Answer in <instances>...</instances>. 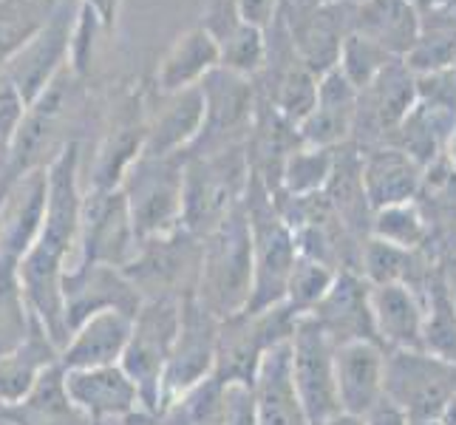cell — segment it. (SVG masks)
<instances>
[{
	"instance_id": "19",
	"label": "cell",
	"mask_w": 456,
	"mask_h": 425,
	"mask_svg": "<svg viewBox=\"0 0 456 425\" xmlns=\"http://www.w3.org/2000/svg\"><path fill=\"white\" fill-rule=\"evenodd\" d=\"M335 395L338 408L366 417L386 397V349L371 340L335 346Z\"/></svg>"
},
{
	"instance_id": "39",
	"label": "cell",
	"mask_w": 456,
	"mask_h": 425,
	"mask_svg": "<svg viewBox=\"0 0 456 425\" xmlns=\"http://www.w3.org/2000/svg\"><path fill=\"white\" fill-rule=\"evenodd\" d=\"M335 275H338L335 266L297 253V258L292 264V273L287 278L284 304L297 315V318H301V315H309L323 301V295L335 283Z\"/></svg>"
},
{
	"instance_id": "13",
	"label": "cell",
	"mask_w": 456,
	"mask_h": 425,
	"mask_svg": "<svg viewBox=\"0 0 456 425\" xmlns=\"http://www.w3.org/2000/svg\"><path fill=\"white\" fill-rule=\"evenodd\" d=\"M136 230L122 191H86L74 264L122 266L136 253ZM71 264V266H74Z\"/></svg>"
},
{
	"instance_id": "2",
	"label": "cell",
	"mask_w": 456,
	"mask_h": 425,
	"mask_svg": "<svg viewBox=\"0 0 456 425\" xmlns=\"http://www.w3.org/2000/svg\"><path fill=\"white\" fill-rule=\"evenodd\" d=\"M86 105V80L71 71V66H66L35 102L26 105V114L12 136L9 176L49 168L62 148L77 142L71 131L80 125Z\"/></svg>"
},
{
	"instance_id": "14",
	"label": "cell",
	"mask_w": 456,
	"mask_h": 425,
	"mask_svg": "<svg viewBox=\"0 0 456 425\" xmlns=\"http://www.w3.org/2000/svg\"><path fill=\"white\" fill-rule=\"evenodd\" d=\"M216 338L218 318L204 309L196 295L182 301L179 332L162 377V405L184 397L187 391L213 377L216 369Z\"/></svg>"
},
{
	"instance_id": "51",
	"label": "cell",
	"mask_w": 456,
	"mask_h": 425,
	"mask_svg": "<svg viewBox=\"0 0 456 425\" xmlns=\"http://www.w3.org/2000/svg\"><path fill=\"white\" fill-rule=\"evenodd\" d=\"M411 425H439V420H411Z\"/></svg>"
},
{
	"instance_id": "46",
	"label": "cell",
	"mask_w": 456,
	"mask_h": 425,
	"mask_svg": "<svg viewBox=\"0 0 456 425\" xmlns=\"http://www.w3.org/2000/svg\"><path fill=\"white\" fill-rule=\"evenodd\" d=\"M326 4H343V0H284V6L292 12H309V9H318Z\"/></svg>"
},
{
	"instance_id": "20",
	"label": "cell",
	"mask_w": 456,
	"mask_h": 425,
	"mask_svg": "<svg viewBox=\"0 0 456 425\" xmlns=\"http://www.w3.org/2000/svg\"><path fill=\"white\" fill-rule=\"evenodd\" d=\"M309 315L323 326L335 346L349 340L377 343L371 321V283L357 270H340L323 301Z\"/></svg>"
},
{
	"instance_id": "9",
	"label": "cell",
	"mask_w": 456,
	"mask_h": 425,
	"mask_svg": "<svg viewBox=\"0 0 456 425\" xmlns=\"http://www.w3.org/2000/svg\"><path fill=\"white\" fill-rule=\"evenodd\" d=\"M456 395V366L422 349L386 352V400L408 420H439Z\"/></svg>"
},
{
	"instance_id": "23",
	"label": "cell",
	"mask_w": 456,
	"mask_h": 425,
	"mask_svg": "<svg viewBox=\"0 0 456 425\" xmlns=\"http://www.w3.org/2000/svg\"><path fill=\"white\" fill-rule=\"evenodd\" d=\"M357 88L346 80L340 69L318 77V100L309 117L297 125V136L306 148H338L352 134L357 111Z\"/></svg>"
},
{
	"instance_id": "25",
	"label": "cell",
	"mask_w": 456,
	"mask_h": 425,
	"mask_svg": "<svg viewBox=\"0 0 456 425\" xmlns=\"http://www.w3.org/2000/svg\"><path fill=\"white\" fill-rule=\"evenodd\" d=\"M422 295L411 283H383L371 287V321L377 343L386 352L422 349Z\"/></svg>"
},
{
	"instance_id": "1",
	"label": "cell",
	"mask_w": 456,
	"mask_h": 425,
	"mask_svg": "<svg viewBox=\"0 0 456 425\" xmlns=\"http://www.w3.org/2000/svg\"><path fill=\"white\" fill-rule=\"evenodd\" d=\"M45 170H49V199H45L43 227L20 258L18 273L35 321L57 349H62L69 340L66 315H62V275L77 258L83 213L80 145L77 142L66 145Z\"/></svg>"
},
{
	"instance_id": "37",
	"label": "cell",
	"mask_w": 456,
	"mask_h": 425,
	"mask_svg": "<svg viewBox=\"0 0 456 425\" xmlns=\"http://www.w3.org/2000/svg\"><path fill=\"white\" fill-rule=\"evenodd\" d=\"M57 0H0V71L52 18Z\"/></svg>"
},
{
	"instance_id": "28",
	"label": "cell",
	"mask_w": 456,
	"mask_h": 425,
	"mask_svg": "<svg viewBox=\"0 0 456 425\" xmlns=\"http://www.w3.org/2000/svg\"><path fill=\"white\" fill-rule=\"evenodd\" d=\"M145 131H148V119L139 111V102L128 100L117 111L114 125L108 128L97 151V159L91 165L88 191H117L125 173H128V168L136 162V156L145 148Z\"/></svg>"
},
{
	"instance_id": "29",
	"label": "cell",
	"mask_w": 456,
	"mask_h": 425,
	"mask_svg": "<svg viewBox=\"0 0 456 425\" xmlns=\"http://www.w3.org/2000/svg\"><path fill=\"white\" fill-rule=\"evenodd\" d=\"M165 105L148 119L145 148L151 156H184L193 148L204 125V97L199 86L176 94H162Z\"/></svg>"
},
{
	"instance_id": "11",
	"label": "cell",
	"mask_w": 456,
	"mask_h": 425,
	"mask_svg": "<svg viewBox=\"0 0 456 425\" xmlns=\"http://www.w3.org/2000/svg\"><path fill=\"white\" fill-rule=\"evenodd\" d=\"M77 14H80L77 0H57L45 26L4 66V77L26 105L35 102L52 86L54 77L69 66Z\"/></svg>"
},
{
	"instance_id": "38",
	"label": "cell",
	"mask_w": 456,
	"mask_h": 425,
	"mask_svg": "<svg viewBox=\"0 0 456 425\" xmlns=\"http://www.w3.org/2000/svg\"><path fill=\"white\" fill-rule=\"evenodd\" d=\"M371 239L417 253L428 239V222L414 201L391 204V208L371 213Z\"/></svg>"
},
{
	"instance_id": "47",
	"label": "cell",
	"mask_w": 456,
	"mask_h": 425,
	"mask_svg": "<svg viewBox=\"0 0 456 425\" xmlns=\"http://www.w3.org/2000/svg\"><path fill=\"white\" fill-rule=\"evenodd\" d=\"M321 425H366V417H357L349 412H335L332 417H326Z\"/></svg>"
},
{
	"instance_id": "40",
	"label": "cell",
	"mask_w": 456,
	"mask_h": 425,
	"mask_svg": "<svg viewBox=\"0 0 456 425\" xmlns=\"http://www.w3.org/2000/svg\"><path fill=\"white\" fill-rule=\"evenodd\" d=\"M411 266H414V253H408V249L391 247L377 239H366V244L360 247V275H363L371 287L408 283Z\"/></svg>"
},
{
	"instance_id": "50",
	"label": "cell",
	"mask_w": 456,
	"mask_h": 425,
	"mask_svg": "<svg viewBox=\"0 0 456 425\" xmlns=\"http://www.w3.org/2000/svg\"><path fill=\"white\" fill-rule=\"evenodd\" d=\"M439 425H456V395H453L451 403L445 405V412L439 414Z\"/></svg>"
},
{
	"instance_id": "43",
	"label": "cell",
	"mask_w": 456,
	"mask_h": 425,
	"mask_svg": "<svg viewBox=\"0 0 456 425\" xmlns=\"http://www.w3.org/2000/svg\"><path fill=\"white\" fill-rule=\"evenodd\" d=\"M281 6H284V0H235V9H239L241 18L264 31L273 26Z\"/></svg>"
},
{
	"instance_id": "34",
	"label": "cell",
	"mask_w": 456,
	"mask_h": 425,
	"mask_svg": "<svg viewBox=\"0 0 456 425\" xmlns=\"http://www.w3.org/2000/svg\"><path fill=\"white\" fill-rule=\"evenodd\" d=\"M18 264V258L0 256V355L23 346L37 323L26 301Z\"/></svg>"
},
{
	"instance_id": "17",
	"label": "cell",
	"mask_w": 456,
	"mask_h": 425,
	"mask_svg": "<svg viewBox=\"0 0 456 425\" xmlns=\"http://www.w3.org/2000/svg\"><path fill=\"white\" fill-rule=\"evenodd\" d=\"M281 12L289 14V40L297 60L314 77H323L326 71L338 69L343 40L352 35V6L326 4L309 12H292L281 6Z\"/></svg>"
},
{
	"instance_id": "36",
	"label": "cell",
	"mask_w": 456,
	"mask_h": 425,
	"mask_svg": "<svg viewBox=\"0 0 456 425\" xmlns=\"http://www.w3.org/2000/svg\"><path fill=\"white\" fill-rule=\"evenodd\" d=\"M338 148H297L289 151L284 165H281V196H314L323 193L329 179L335 173Z\"/></svg>"
},
{
	"instance_id": "31",
	"label": "cell",
	"mask_w": 456,
	"mask_h": 425,
	"mask_svg": "<svg viewBox=\"0 0 456 425\" xmlns=\"http://www.w3.org/2000/svg\"><path fill=\"white\" fill-rule=\"evenodd\" d=\"M60 360V349L52 338L35 323L23 346L9 355H0V408H12L23 403L31 388L37 386L40 374Z\"/></svg>"
},
{
	"instance_id": "24",
	"label": "cell",
	"mask_w": 456,
	"mask_h": 425,
	"mask_svg": "<svg viewBox=\"0 0 456 425\" xmlns=\"http://www.w3.org/2000/svg\"><path fill=\"white\" fill-rule=\"evenodd\" d=\"M258 425H309L289 366V340L266 349L253 377Z\"/></svg>"
},
{
	"instance_id": "7",
	"label": "cell",
	"mask_w": 456,
	"mask_h": 425,
	"mask_svg": "<svg viewBox=\"0 0 456 425\" xmlns=\"http://www.w3.org/2000/svg\"><path fill=\"white\" fill-rule=\"evenodd\" d=\"M119 191L128 201L139 241L179 230L184 199V156L139 153L119 182Z\"/></svg>"
},
{
	"instance_id": "4",
	"label": "cell",
	"mask_w": 456,
	"mask_h": 425,
	"mask_svg": "<svg viewBox=\"0 0 456 425\" xmlns=\"http://www.w3.org/2000/svg\"><path fill=\"white\" fill-rule=\"evenodd\" d=\"M241 204L249 225V241H253V298L244 312H261L284 304L287 278L297 258V241L278 210L275 196L266 191L261 179L249 176Z\"/></svg>"
},
{
	"instance_id": "53",
	"label": "cell",
	"mask_w": 456,
	"mask_h": 425,
	"mask_svg": "<svg viewBox=\"0 0 456 425\" xmlns=\"http://www.w3.org/2000/svg\"><path fill=\"white\" fill-rule=\"evenodd\" d=\"M97 425H125V420H117V422H97Z\"/></svg>"
},
{
	"instance_id": "35",
	"label": "cell",
	"mask_w": 456,
	"mask_h": 425,
	"mask_svg": "<svg viewBox=\"0 0 456 425\" xmlns=\"http://www.w3.org/2000/svg\"><path fill=\"white\" fill-rule=\"evenodd\" d=\"M422 309H426V318H422V352L456 366V306L451 301L443 275L428 281Z\"/></svg>"
},
{
	"instance_id": "41",
	"label": "cell",
	"mask_w": 456,
	"mask_h": 425,
	"mask_svg": "<svg viewBox=\"0 0 456 425\" xmlns=\"http://www.w3.org/2000/svg\"><path fill=\"white\" fill-rule=\"evenodd\" d=\"M391 60H395V57H388L383 49H377L374 43H369L366 37H360L352 31V35L343 40V49H340V57H338V69L357 91H363L374 80V77L388 66Z\"/></svg>"
},
{
	"instance_id": "30",
	"label": "cell",
	"mask_w": 456,
	"mask_h": 425,
	"mask_svg": "<svg viewBox=\"0 0 456 425\" xmlns=\"http://www.w3.org/2000/svg\"><path fill=\"white\" fill-rule=\"evenodd\" d=\"M417 102V86L411 69L405 60H391L388 66L374 77V80L357 94L354 119L363 117L366 125H374V131H397L400 125L411 117Z\"/></svg>"
},
{
	"instance_id": "5",
	"label": "cell",
	"mask_w": 456,
	"mask_h": 425,
	"mask_svg": "<svg viewBox=\"0 0 456 425\" xmlns=\"http://www.w3.org/2000/svg\"><path fill=\"white\" fill-rule=\"evenodd\" d=\"M249 176H253V170L247 162V145L184 156L182 227L199 239L208 235L241 204Z\"/></svg>"
},
{
	"instance_id": "42",
	"label": "cell",
	"mask_w": 456,
	"mask_h": 425,
	"mask_svg": "<svg viewBox=\"0 0 456 425\" xmlns=\"http://www.w3.org/2000/svg\"><path fill=\"white\" fill-rule=\"evenodd\" d=\"M218 425H258L253 383L227 380L218 397Z\"/></svg>"
},
{
	"instance_id": "12",
	"label": "cell",
	"mask_w": 456,
	"mask_h": 425,
	"mask_svg": "<svg viewBox=\"0 0 456 425\" xmlns=\"http://www.w3.org/2000/svg\"><path fill=\"white\" fill-rule=\"evenodd\" d=\"M289 366L309 425H321L326 417L340 412L335 395V343L312 315H301L295 321L289 335Z\"/></svg>"
},
{
	"instance_id": "6",
	"label": "cell",
	"mask_w": 456,
	"mask_h": 425,
	"mask_svg": "<svg viewBox=\"0 0 456 425\" xmlns=\"http://www.w3.org/2000/svg\"><path fill=\"white\" fill-rule=\"evenodd\" d=\"M199 266L201 239L179 227L139 241L134 258L122 266V273L142 295V301H156V298L184 301L196 295Z\"/></svg>"
},
{
	"instance_id": "18",
	"label": "cell",
	"mask_w": 456,
	"mask_h": 425,
	"mask_svg": "<svg viewBox=\"0 0 456 425\" xmlns=\"http://www.w3.org/2000/svg\"><path fill=\"white\" fill-rule=\"evenodd\" d=\"M49 199V170H28L12 176L0 196V256L23 258L43 227Z\"/></svg>"
},
{
	"instance_id": "10",
	"label": "cell",
	"mask_w": 456,
	"mask_h": 425,
	"mask_svg": "<svg viewBox=\"0 0 456 425\" xmlns=\"http://www.w3.org/2000/svg\"><path fill=\"white\" fill-rule=\"evenodd\" d=\"M199 91L204 97V125L193 148L184 156L247 145L256 117V88L249 83V77L232 74L218 66L199 83Z\"/></svg>"
},
{
	"instance_id": "48",
	"label": "cell",
	"mask_w": 456,
	"mask_h": 425,
	"mask_svg": "<svg viewBox=\"0 0 456 425\" xmlns=\"http://www.w3.org/2000/svg\"><path fill=\"white\" fill-rule=\"evenodd\" d=\"M445 156H448L451 173L456 176V128H451V131H448V139H445Z\"/></svg>"
},
{
	"instance_id": "15",
	"label": "cell",
	"mask_w": 456,
	"mask_h": 425,
	"mask_svg": "<svg viewBox=\"0 0 456 425\" xmlns=\"http://www.w3.org/2000/svg\"><path fill=\"white\" fill-rule=\"evenodd\" d=\"M139 306H142V295L134 290L119 266L74 264L62 275V315H66L69 332L97 312L117 309L134 318Z\"/></svg>"
},
{
	"instance_id": "26",
	"label": "cell",
	"mask_w": 456,
	"mask_h": 425,
	"mask_svg": "<svg viewBox=\"0 0 456 425\" xmlns=\"http://www.w3.org/2000/svg\"><path fill=\"white\" fill-rule=\"evenodd\" d=\"M352 31L388 57L405 60L422 35L419 12L408 0H366L352 6Z\"/></svg>"
},
{
	"instance_id": "16",
	"label": "cell",
	"mask_w": 456,
	"mask_h": 425,
	"mask_svg": "<svg viewBox=\"0 0 456 425\" xmlns=\"http://www.w3.org/2000/svg\"><path fill=\"white\" fill-rule=\"evenodd\" d=\"M62 388H66L69 403L91 425L128 420L134 412L142 408L136 386L119 364L100 369H62Z\"/></svg>"
},
{
	"instance_id": "3",
	"label": "cell",
	"mask_w": 456,
	"mask_h": 425,
	"mask_svg": "<svg viewBox=\"0 0 456 425\" xmlns=\"http://www.w3.org/2000/svg\"><path fill=\"white\" fill-rule=\"evenodd\" d=\"M253 298V241L239 204L208 235H201V266L196 301L218 321L239 315Z\"/></svg>"
},
{
	"instance_id": "22",
	"label": "cell",
	"mask_w": 456,
	"mask_h": 425,
	"mask_svg": "<svg viewBox=\"0 0 456 425\" xmlns=\"http://www.w3.org/2000/svg\"><path fill=\"white\" fill-rule=\"evenodd\" d=\"M134 318L125 312L108 309L86 318L69 332L66 346L60 349V366L71 369H100L117 366L131 338Z\"/></svg>"
},
{
	"instance_id": "21",
	"label": "cell",
	"mask_w": 456,
	"mask_h": 425,
	"mask_svg": "<svg viewBox=\"0 0 456 425\" xmlns=\"http://www.w3.org/2000/svg\"><path fill=\"white\" fill-rule=\"evenodd\" d=\"M201 29L213 37L218 49V66L253 80L266 66V35L264 29L247 23L235 0H218L204 18Z\"/></svg>"
},
{
	"instance_id": "52",
	"label": "cell",
	"mask_w": 456,
	"mask_h": 425,
	"mask_svg": "<svg viewBox=\"0 0 456 425\" xmlns=\"http://www.w3.org/2000/svg\"><path fill=\"white\" fill-rule=\"evenodd\" d=\"M343 4H349V6H360V4H366V0H343Z\"/></svg>"
},
{
	"instance_id": "32",
	"label": "cell",
	"mask_w": 456,
	"mask_h": 425,
	"mask_svg": "<svg viewBox=\"0 0 456 425\" xmlns=\"http://www.w3.org/2000/svg\"><path fill=\"white\" fill-rule=\"evenodd\" d=\"M213 69H218V49L213 37L201 26L184 31L170 45V52L156 69V88L159 94H176L199 86Z\"/></svg>"
},
{
	"instance_id": "45",
	"label": "cell",
	"mask_w": 456,
	"mask_h": 425,
	"mask_svg": "<svg viewBox=\"0 0 456 425\" xmlns=\"http://www.w3.org/2000/svg\"><path fill=\"white\" fill-rule=\"evenodd\" d=\"M77 4L88 6L94 14L100 18L102 29H114L117 18H119V9H122V0H77Z\"/></svg>"
},
{
	"instance_id": "44",
	"label": "cell",
	"mask_w": 456,
	"mask_h": 425,
	"mask_svg": "<svg viewBox=\"0 0 456 425\" xmlns=\"http://www.w3.org/2000/svg\"><path fill=\"white\" fill-rule=\"evenodd\" d=\"M366 425H411V420H408L400 408L395 403H388L386 397L377 403L371 412L366 414Z\"/></svg>"
},
{
	"instance_id": "27",
	"label": "cell",
	"mask_w": 456,
	"mask_h": 425,
	"mask_svg": "<svg viewBox=\"0 0 456 425\" xmlns=\"http://www.w3.org/2000/svg\"><path fill=\"white\" fill-rule=\"evenodd\" d=\"M360 184L371 213L414 201L422 187V165L403 148H377L360 159Z\"/></svg>"
},
{
	"instance_id": "33",
	"label": "cell",
	"mask_w": 456,
	"mask_h": 425,
	"mask_svg": "<svg viewBox=\"0 0 456 425\" xmlns=\"http://www.w3.org/2000/svg\"><path fill=\"white\" fill-rule=\"evenodd\" d=\"M0 417H6L12 425H80L86 420L66 397L60 360L40 374L37 386L23 403L0 408Z\"/></svg>"
},
{
	"instance_id": "8",
	"label": "cell",
	"mask_w": 456,
	"mask_h": 425,
	"mask_svg": "<svg viewBox=\"0 0 456 425\" xmlns=\"http://www.w3.org/2000/svg\"><path fill=\"white\" fill-rule=\"evenodd\" d=\"M179 318L182 301H173V298L142 301L134 315L128 346L119 357L122 372L131 377V383L139 391L142 408H151V412L162 405V377L179 332Z\"/></svg>"
},
{
	"instance_id": "54",
	"label": "cell",
	"mask_w": 456,
	"mask_h": 425,
	"mask_svg": "<svg viewBox=\"0 0 456 425\" xmlns=\"http://www.w3.org/2000/svg\"><path fill=\"white\" fill-rule=\"evenodd\" d=\"M4 187H6V184H0V196H4Z\"/></svg>"
},
{
	"instance_id": "49",
	"label": "cell",
	"mask_w": 456,
	"mask_h": 425,
	"mask_svg": "<svg viewBox=\"0 0 456 425\" xmlns=\"http://www.w3.org/2000/svg\"><path fill=\"white\" fill-rule=\"evenodd\" d=\"M414 9H419V6H428V9H451V6H456V0H408Z\"/></svg>"
}]
</instances>
